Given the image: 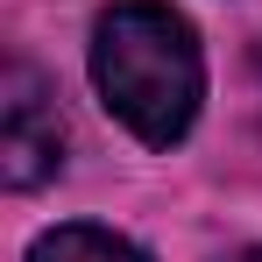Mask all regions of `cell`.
I'll use <instances>...</instances> for the list:
<instances>
[{"label":"cell","instance_id":"1","mask_svg":"<svg viewBox=\"0 0 262 262\" xmlns=\"http://www.w3.org/2000/svg\"><path fill=\"white\" fill-rule=\"evenodd\" d=\"M92 92L99 106L149 149H170L191 135L206 99V57L191 21L170 0H114L92 21Z\"/></svg>","mask_w":262,"mask_h":262},{"label":"cell","instance_id":"2","mask_svg":"<svg viewBox=\"0 0 262 262\" xmlns=\"http://www.w3.org/2000/svg\"><path fill=\"white\" fill-rule=\"evenodd\" d=\"M64 170V114L36 64H7V114H0V177L36 191Z\"/></svg>","mask_w":262,"mask_h":262},{"label":"cell","instance_id":"3","mask_svg":"<svg viewBox=\"0 0 262 262\" xmlns=\"http://www.w3.org/2000/svg\"><path fill=\"white\" fill-rule=\"evenodd\" d=\"M29 262H149V255L135 248L128 234H114V227L71 220V227H50V234H36Z\"/></svg>","mask_w":262,"mask_h":262},{"label":"cell","instance_id":"4","mask_svg":"<svg viewBox=\"0 0 262 262\" xmlns=\"http://www.w3.org/2000/svg\"><path fill=\"white\" fill-rule=\"evenodd\" d=\"M220 262H262V248H234V255H220Z\"/></svg>","mask_w":262,"mask_h":262},{"label":"cell","instance_id":"5","mask_svg":"<svg viewBox=\"0 0 262 262\" xmlns=\"http://www.w3.org/2000/svg\"><path fill=\"white\" fill-rule=\"evenodd\" d=\"M255 92H262V43H255Z\"/></svg>","mask_w":262,"mask_h":262}]
</instances>
